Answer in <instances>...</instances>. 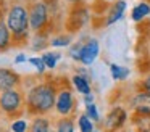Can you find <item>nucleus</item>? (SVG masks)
Wrapping results in <instances>:
<instances>
[{"instance_id":"nucleus-14","label":"nucleus","mask_w":150,"mask_h":132,"mask_svg":"<svg viewBox=\"0 0 150 132\" xmlns=\"http://www.w3.org/2000/svg\"><path fill=\"white\" fill-rule=\"evenodd\" d=\"M10 29H8L7 23H2L0 24V50H5V48L10 45Z\"/></svg>"},{"instance_id":"nucleus-15","label":"nucleus","mask_w":150,"mask_h":132,"mask_svg":"<svg viewBox=\"0 0 150 132\" xmlns=\"http://www.w3.org/2000/svg\"><path fill=\"white\" fill-rule=\"evenodd\" d=\"M111 76H113V79L116 80H124L127 76H129V69H126V68L123 66H118V64H111Z\"/></svg>"},{"instance_id":"nucleus-28","label":"nucleus","mask_w":150,"mask_h":132,"mask_svg":"<svg viewBox=\"0 0 150 132\" xmlns=\"http://www.w3.org/2000/svg\"><path fill=\"white\" fill-rule=\"evenodd\" d=\"M149 26H150V19H149Z\"/></svg>"},{"instance_id":"nucleus-19","label":"nucleus","mask_w":150,"mask_h":132,"mask_svg":"<svg viewBox=\"0 0 150 132\" xmlns=\"http://www.w3.org/2000/svg\"><path fill=\"white\" fill-rule=\"evenodd\" d=\"M57 132H74V126H73L71 119H62L58 122V131Z\"/></svg>"},{"instance_id":"nucleus-4","label":"nucleus","mask_w":150,"mask_h":132,"mask_svg":"<svg viewBox=\"0 0 150 132\" xmlns=\"http://www.w3.org/2000/svg\"><path fill=\"white\" fill-rule=\"evenodd\" d=\"M0 106L5 113H15L21 106V95L16 90H5L0 95Z\"/></svg>"},{"instance_id":"nucleus-16","label":"nucleus","mask_w":150,"mask_h":132,"mask_svg":"<svg viewBox=\"0 0 150 132\" xmlns=\"http://www.w3.org/2000/svg\"><path fill=\"white\" fill-rule=\"evenodd\" d=\"M31 131L33 132H49V122H47L44 118H37L36 121H34Z\"/></svg>"},{"instance_id":"nucleus-22","label":"nucleus","mask_w":150,"mask_h":132,"mask_svg":"<svg viewBox=\"0 0 150 132\" xmlns=\"http://www.w3.org/2000/svg\"><path fill=\"white\" fill-rule=\"evenodd\" d=\"M11 131H13V132H24V131H26V122H24V121H16V122H13V126H11Z\"/></svg>"},{"instance_id":"nucleus-9","label":"nucleus","mask_w":150,"mask_h":132,"mask_svg":"<svg viewBox=\"0 0 150 132\" xmlns=\"http://www.w3.org/2000/svg\"><path fill=\"white\" fill-rule=\"evenodd\" d=\"M73 95L69 90H62L57 97V109H58L60 114H69L73 109Z\"/></svg>"},{"instance_id":"nucleus-13","label":"nucleus","mask_w":150,"mask_h":132,"mask_svg":"<svg viewBox=\"0 0 150 132\" xmlns=\"http://www.w3.org/2000/svg\"><path fill=\"white\" fill-rule=\"evenodd\" d=\"M73 84H74L76 89L81 93H84V95H89V93H91V85H89V80L86 79V77H82L78 74V76L73 77Z\"/></svg>"},{"instance_id":"nucleus-3","label":"nucleus","mask_w":150,"mask_h":132,"mask_svg":"<svg viewBox=\"0 0 150 132\" xmlns=\"http://www.w3.org/2000/svg\"><path fill=\"white\" fill-rule=\"evenodd\" d=\"M45 23H47L45 3H42V2L34 3L29 10V26L33 28V31H40Z\"/></svg>"},{"instance_id":"nucleus-20","label":"nucleus","mask_w":150,"mask_h":132,"mask_svg":"<svg viewBox=\"0 0 150 132\" xmlns=\"http://www.w3.org/2000/svg\"><path fill=\"white\" fill-rule=\"evenodd\" d=\"M29 63L34 64V66H36V69L39 71V73H44V69L47 68L42 58H36V56H34V58H29Z\"/></svg>"},{"instance_id":"nucleus-5","label":"nucleus","mask_w":150,"mask_h":132,"mask_svg":"<svg viewBox=\"0 0 150 132\" xmlns=\"http://www.w3.org/2000/svg\"><path fill=\"white\" fill-rule=\"evenodd\" d=\"M126 121V111L120 106L113 108L110 113H108L107 119H105V131L107 132H115L121 127Z\"/></svg>"},{"instance_id":"nucleus-29","label":"nucleus","mask_w":150,"mask_h":132,"mask_svg":"<svg viewBox=\"0 0 150 132\" xmlns=\"http://www.w3.org/2000/svg\"><path fill=\"white\" fill-rule=\"evenodd\" d=\"M0 24H2V21H0Z\"/></svg>"},{"instance_id":"nucleus-26","label":"nucleus","mask_w":150,"mask_h":132,"mask_svg":"<svg viewBox=\"0 0 150 132\" xmlns=\"http://www.w3.org/2000/svg\"><path fill=\"white\" fill-rule=\"evenodd\" d=\"M92 100H94V97H92L91 93H89V95H86V103H87V105H92Z\"/></svg>"},{"instance_id":"nucleus-25","label":"nucleus","mask_w":150,"mask_h":132,"mask_svg":"<svg viewBox=\"0 0 150 132\" xmlns=\"http://www.w3.org/2000/svg\"><path fill=\"white\" fill-rule=\"evenodd\" d=\"M15 61H16V63H23V61H26V56H24V55H18Z\"/></svg>"},{"instance_id":"nucleus-10","label":"nucleus","mask_w":150,"mask_h":132,"mask_svg":"<svg viewBox=\"0 0 150 132\" xmlns=\"http://www.w3.org/2000/svg\"><path fill=\"white\" fill-rule=\"evenodd\" d=\"M87 18H89V15L84 8H76L74 11L71 13V16H69V21H68V24H66V28H68L69 31H76V29H79L86 21H87Z\"/></svg>"},{"instance_id":"nucleus-2","label":"nucleus","mask_w":150,"mask_h":132,"mask_svg":"<svg viewBox=\"0 0 150 132\" xmlns=\"http://www.w3.org/2000/svg\"><path fill=\"white\" fill-rule=\"evenodd\" d=\"M7 26L16 40L24 39L28 35V28H29V11H26V8L21 5H13L8 10Z\"/></svg>"},{"instance_id":"nucleus-18","label":"nucleus","mask_w":150,"mask_h":132,"mask_svg":"<svg viewBox=\"0 0 150 132\" xmlns=\"http://www.w3.org/2000/svg\"><path fill=\"white\" fill-rule=\"evenodd\" d=\"M58 58H60V55H57V53H45L42 56V60H44V63H45V66L49 68V69H53L57 61H58Z\"/></svg>"},{"instance_id":"nucleus-23","label":"nucleus","mask_w":150,"mask_h":132,"mask_svg":"<svg viewBox=\"0 0 150 132\" xmlns=\"http://www.w3.org/2000/svg\"><path fill=\"white\" fill-rule=\"evenodd\" d=\"M68 42H69V37H57L52 40V45L60 47V45H68Z\"/></svg>"},{"instance_id":"nucleus-11","label":"nucleus","mask_w":150,"mask_h":132,"mask_svg":"<svg viewBox=\"0 0 150 132\" xmlns=\"http://www.w3.org/2000/svg\"><path fill=\"white\" fill-rule=\"evenodd\" d=\"M124 10H126V2H124V0H118V2L111 6L110 13H108V16H107L105 24H113V23H116L118 19L123 16Z\"/></svg>"},{"instance_id":"nucleus-17","label":"nucleus","mask_w":150,"mask_h":132,"mask_svg":"<svg viewBox=\"0 0 150 132\" xmlns=\"http://www.w3.org/2000/svg\"><path fill=\"white\" fill-rule=\"evenodd\" d=\"M79 127H81V132H92L94 126H92L91 118H89L87 114H82L81 118H79Z\"/></svg>"},{"instance_id":"nucleus-12","label":"nucleus","mask_w":150,"mask_h":132,"mask_svg":"<svg viewBox=\"0 0 150 132\" xmlns=\"http://www.w3.org/2000/svg\"><path fill=\"white\" fill-rule=\"evenodd\" d=\"M149 15H150V5L147 2H142V3H139V5H136L132 8V11H131V18L136 23L142 21V19L147 18Z\"/></svg>"},{"instance_id":"nucleus-6","label":"nucleus","mask_w":150,"mask_h":132,"mask_svg":"<svg viewBox=\"0 0 150 132\" xmlns=\"http://www.w3.org/2000/svg\"><path fill=\"white\" fill-rule=\"evenodd\" d=\"M97 55H98V42L92 39V40H89L87 44L82 45L79 60H81L84 64H92L95 61V58H97Z\"/></svg>"},{"instance_id":"nucleus-8","label":"nucleus","mask_w":150,"mask_h":132,"mask_svg":"<svg viewBox=\"0 0 150 132\" xmlns=\"http://www.w3.org/2000/svg\"><path fill=\"white\" fill-rule=\"evenodd\" d=\"M132 106H134L137 114L150 116V93L139 92L132 98Z\"/></svg>"},{"instance_id":"nucleus-1","label":"nucleus","mask_w":150,"mask_h":132,"mask_svg":"<svg viewBox=\"0 0 150 132\" xmlns=\"http://www.w3.org/2000/svg\"><path fill=\"white\" fill-rule=\"evenodd\" d=\"M55 103V89L50 84H39L33 87L28 95V105L31 111H39L45 113Z\"/></svg>"},{"instance_id":"nucleus-27","label":"nucleus","mask_w":150,"mask_h":132,"mask_svg":"<svg viewBox=\"0 0 150 132\" xmlns=\"http://www.w3.org/2000/svg\"><path fill=\"white\" fill-rule=\"evenodd\" d=\"M69 2H73V3H78V2H81V0H69Z\"/></svg>"},{"instance_id":"nucleus-21","label":"nucleus","mask_w":150,"mask_h":132,"mask_svg":"<svg viewBox=\"0 0 150 132\" xmlns=\"http://www.w3.org/2000/svg\"><path fill=\"white\" fill-rule=\"evenodd\" d=\"M87 116L91 119H94V121H97L98 119V113H97V106L92 103V105H87Z\"/></svg>"},{"instance_id":"nucleus-7","label":"nucleus","mask_w":150,"mask_h":132,"mask_svg":"<svg viewBox=\"0 0 150 132\" xmlns=\"http://www.w3.org/2000/svg\"><path fill=\"white\" fill-rule=\"evenodd\" d=\"M18 84H20V76L16 73H13L10 69H5V68H0V90L2 92L11 90Z\"/></svg>"},{"instance_id":"nucleus-24","label":"nucleus","mask_w":150,"mask_h":132,"mask_svg":"<svg viewBox=\"0 0 150 132\" xmlns=\"http://www.w3.org/2000/svg\"><path fill=\"white\" fill-rule=\"evenodd\" d=\"M142 92L150 93V76H149V77H147V79L142 82Z\"/></svg>"}]
</instances>
